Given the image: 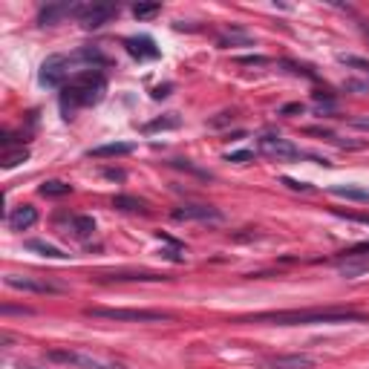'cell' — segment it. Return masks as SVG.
Instances as JSON below:
<instances>
[{
	"label": "cell",
	"mask_w": 369,
	"mask_h": 369,
	"mask_svg": "<svg viewBox=\"0 0 369 369\" xmlns=\"http://www.w3.org/2000/svg\"><path fill=\"white\" fill-rule=\"evenodd\" d=\"M84 4H49L38 12V23L41 26H52V23H58L61 18H78Z\"/></svg>",
	"instance_id": "cell-11"
},
{
	"label": "cell",
	"mask_w": 369,
	"mask_h": 369,
	"mask_svg": "<svg viewBox=\"0 0 369 369\" xmlns=\"http://www.w3.org/2000/svg\"><path fill=\"white\" fill-rule=\"evenodd\" d=\"M254 46V38L248 35V32H242L240 26H231V29H225L223 35H220V46Z\"/></svg>",
	"instance_id": "cell-20"
},
{
	"label": "cell",
	"mask_w": 369,
	"mask_h": 369,
	"mask_svg": "<svg viewBox=\"0 0 369 369\" xmlns=\"http://www.w3.org/2000/svg\"><path fill=\"white\" fill-rule=\"evenodd\" d=\"M41 84L43 87H55L61 90L70 78H73V67H70V58L67 55H49L43 64H41Z\"/></svg>",
	"instance_id": "cell-5"
},
{
	"label": "cell",
	"mask_w": 369,
	"mask_h": 369,
	"mask_svg": "<svg viewBox=\"0 0 369 369\" xmlns=\"http://www.w3.org/2000/svg\"><path fill=\"white\" fill-rule=\"evenodd\" d=\"M343 257H369V240L355 242L352 248H346V251H343Z\"/></svg>",
	"instance_id": "cell-28"
},
{
	"label": "cell",
	"mask_w": 369,
	"mask_h": 369,
	"mask_svg": "<svg viewBox=\"0 0 369 369\" xmlns=\"http://www.w3.org/2000/svg\"><path fill=\"white\" fill-rule=\"evenodd\" d=\"M349 124L358 127V130H369V116H358V119H352Z\"/></svg>",
	"instance_id": "cell-33"
},
{
	"label": "cell",
	"mask_w": 369,
	"mask_h": 369,
	"mask_svg": "<svg viewBox=\"0 0 369 369\" xmlns=\"http://www.w3.org/2000/svg\"><path fill=\"white\" fill-rule=\"evenodd\" d=\"M21 369H38V366H29V363H23V366H21Z\"/></svg>",
	"instance_id": "cell-39"
},
{
	"label": "cell",
	"mask_w": 369,
	"mask_h": 369,
	"mask_svg": "<svg viewBox=\"0 0 369 369\" xmlns=\"http://www.w3.org/2000/svg\"><path fill=\"white\" fill-rule=\"evenodd\" d=\"M116 15H119V6H113V4H84L78 12V21L87 29H98L104 23H110Z\"/></svg>",
	"instance_id": "cell-8"
},
{
	"label": "cell",
	"mask_w": 369,
	"mask_h": 369,
	"mask_svg": "<svg viewBox=\"0 0 369 369\" xmlns=\"http://www.w3.org/2000/svg\"><path fill=\"white\" fill-rule=\"evenodd\" d=\"M35 223H38V210H35L32 205H18V208L9 210V217H6V225H9L12 231H26V228H32Z\"/></svg>",
	"instance_id": "cell-13"
},
{
	"label": "cell",
	"mask_w": 369,
	"mask_h": 369,
	"mask_svg": "<svg viewBox=\"0 0 369 369\" xmlns=\"http://www.w3.org/2000/svg\"><path fill=\"white\" fill-rule=\"evenodd\" d=\"M107 179H124V171H104Z\"/></svg>",
	"instance_id": "cell-38"
},
{
	"label": "cell",
	"mask_w": 369,
	"mask_h": 369,
	"mask_svg": "<svg viewBox=\"0 0 369 369\" xmlns=\"http://www.w3.org/2000/svg\"><path fill=\"white\" fill-rule=\"evenodd\" d=\"M26 248H29V251H38L41 257H49V260H70V254H67L64 248L52 245V242H46V240H29Z\"/></svg>",
	"instance_id": "cell-19"
},
{
	"label": "cell",
	"mask_w": 369,
	"mask_h": 369,
	"mask_svg": "<svg viewBox=\"0 0 369 369\" xmlns=\"http://www.w3.org/2000/svg\"><path fill=\"white\" fill-rule=\"evenodd\" d=\"M101 280H116V283H162V280H168V274H159V272H110V274H101Z\"/></svg>",
	"instance_id": "cell-14"
},
{
	"label": "cell",
	"mask_w": 369,
	"mask_h": 369,
	"mask_svg": "<svg viewBox=\"0 0 369 369\" xmlns=\"http://www.w3.org/2000/svg\"><path fill=\"white\" fill-rule=\"evenodd\" d=\"M332 196H341V199H352V202H366L369 205V188H360V185H332L326 188Z\"/></svg>",
	"instance_id": "cell-18"
},
{
	"label": "cell",
	"mask_w": 369,
	"mask_h": 369,
	"mask_svg": "<svg viewBox=\"0 0 369 369\" xmlns=\"http://www.w3.org/2000/svg\"><path fill=\"white\" fill-rule=\"evenodd\" d=\"M280 113H283V116H289V113H303V104H289V107H283Z\"/></svg>",
	"instance_id": "cell-35"
},
{
	"label": "cell",
	"mask_w": 369,
	"mask_h": 369,
	"mask_svg": "<svg viewBox=\"0 0 369 369\" xmlns=\"http://www.w3.org/2000/svg\"><path fill=\"white\" fill-rule=\"evenodd\" d=\"M136 147L130 141H110V144H101V147L87 150V156H90V159H116V156H127Z\"/></svg>",
	"instance_id": "cell-16"
},
{
	"label": "cell",
	"mask_w": 369,
	"mask_h": 369,
	"mask_svg": "<svg viewBox=\"0 0 369 369\" xmlns=\"http://www.w3.org/2000/svg\"><path fill=\"white\" fill-rule=\"evenodd\" d=\"M228 122H234V113H223L220 119L210 122V127H223V124H228Z\"/></svg>",
	"instance_id": "cell-34"
},
{
	"label": "cell",
	"mask_w": 369,
	"mask_h": 369,
	"mask_svg": "<svg viewBox=\"0 0 369 369\" xmlns=\"http://www.w3.org/2000/svg\"><path fill=\"white\" fill-rule=\"evenodd\" d=\"M38 191H41V196H70V193H73V185H67V182H61V179H49V182H43Z\"/></svg>",
	"instance_id": "cell-22"
},
{
	"label": "cell",
	"mask_w": 369,
	"mask_h": 369,
	"mask_svg": "<svg viewBox=\"0 0 369 369\" xmlns=\"http://www.w3.org/2000/svg\"><path fill=\"white\" fill-rule=\"evenodd\" d=\"M46 360H55V363H67V366H78V369H122L119 363H107V360H98L92 355L75 352V349H49Z\"/></svg>",
	"instance_id": "cell-6"
},
{
	"label": "cell",
	"mask_w": 369,
	"mask_h": 369,
	"mask_svg": "<svg viewBox=\"0 0 369 369\" xmlns=\"http://www.w3.org/2000/svg\"><path fill=\"white\" fill-rule=\"evenodd\" d=\"M286 188H292V191H311V185H306V182H297V179H289V176H283L280 179Z\"/></svg>",
	"instance_id": "cell-31"
},
{
	"label": "cell",
	"mask_w": 369,
	"mask_h": 369,
	"mask_svg": "<svg viewBox=\"0 0 369 369\" xmlns=\"http://www.w3.org/2000/svg\"><path fill=\"white\" fill-rule=\"evenodd\" d=\"M104 92H107V75H104L101 70H78L61 87V95H58L64 119H73L81 107H92V104H98L104 98Z\"/></svg>",
	"instance_id": "cell-2"
},
{
	"label": "cell",
	"mask_w": 369,
	"mask_h": 369,
	"mask_svg": "<svg viewBox=\"0 0 369 369\" xmlns=\"http://www.w3.org/2000/svg\"><path fill=\"white\" fill-rule=\"evenodd\" d=\"M179 127V116L176 113H168L162 119H156V122H147L144 124V133H153V130H176Z\"/></svg>",
	"instance_id": "cell-23"
},
{
	"label": "cell",
	"mask_w": 369,
	"mask_h": 369,
	"mask_svg": "<svg viewBox=\"0 0 369 369\" xmlns=\"http://www.w3.org/2000/svg\"><path fill=\"white\" fill-rule=\"evenodd\" d=\"M87 318H101V321H116V323H171V311H156V309H104V306H90L84 309Z\"/></svg>",
	"instance_id": "cell-3"
},
{
	"label": "cell",
	"mask_w": 369,
	"mask_h": 369,
	"mask_svg": "<svg viewBox=\"0 0 369 369\" xmlns=\"http://www.w3.org/2000/svg\"><path fill=\"white\" fill-rule=\"evenodd\" d=\"M159 240L171 245L168 251H162V254H165L168 260H173V262H185V245H182V242H176V240H171V237H168V234H162V231H159Z\"/></svg>",
	"instance_id": "cell-24"
},
{
	"label": "cell",
	"mask_w": 369,
	"mask_h": 369,
	"mask_svg": "<svg viewBox=\"0 0 369 369\" xmlns=\"http://www.w3.org/2000/svg\"><path fill=\"white\" fill-rule=\"evenodd\" d=\"M159 12H162V6H159V4H136V6H133V15H136L139 21L153 18V15H159Z\"/></svg>",
	"instance_id": "cell-27"
},
{
	"label": "cell",
	"mask_w": 369,
	"mask_h": 369,
	"mask_svg": "<svg viewBox=\"0 0 369 369\" xmlns=\"http://www.w3.org/2000/svg\"><path fill=\"white\" fill-rule=\"evenodd\" d=\"M314 358L309 355H269L262 360V369H311Z\"/></svg>",
	"instance_id": "cell-12"
},
{
	"label": "cell",
	"mask_w": 369,
	"mask_h": 369,
	"mask_svg": "<svg viewBox=\"0 0 369 369\" xmlns=\"http://www.w3.org/2000/svg\"><path fill=\"white\" fill-rule=\"evenodd\" d=\"M335 269L343 274V277H360V274H369V257H338L335 260Z\"/></svg>",
	"instance_id": "cell-15"
},
{
	"label": "cell",
	"mask_w": 369,
	"mask_h": 369,
	"mask_svg": "<svg viewBox=\"0 0 369 369\" xmlns=\"http://www.w3.org/2000/svg\"><path fill=\"white\" fill-rule=\"evenodd\" d=\"M257 147L262 156H269V159H277V162H297V159H314L318 165H329L323 156H314V153H306L300 150L294 141L283 139L280 133H262L257 139Z\"/></svg>",
	"instance_id": "cell-4"
},
{
	"label": "cell",
	"mask_w": 369,
	"mask_h": 369,
	"mask_svg": "<svg viewBox=\"0 0 369 369\" xmlns=\"http://www.w3.org/2000/svg\"><path fill=\"white\" fill-rule=\"evenodd\" d=\"M240 323H266V326H318V323H369V314L346 306L326 309H286V311H260L240 318Z\"/></svg>",
	"instance_id": "cell-1"
},
{
	"label": "cell",
	"mask_w": 369,
	"mask_h": 369,
	"mask_svg": "<svg viewBox=\"0 0 369 369\" xmlns=\"http://www.w3.org/2000/svg\"><path fill=\"white\" fill-rule=\"evenodd\" d=\"M12 311H21V314H35L32 309H15V306H4V314H12Z\"/></svg>",
	"instance_id": "cell-37"
},
{
	"label": "cell",
	"mask_w": 369,
	"mask_h": 369,
	"mask_svg": "<svg viewBox=\"0 0 369 369\" xmlns=\"http://www.w3.org/2000/svg\"><path fill=\"white\" fill-rule=\"evenodd\" d=\"M237 64H242V67H266V64H272V61L262 58V55H251V58H237Z\"/></svg>",
	"instance_id": "cell-30"
},
{
	"label": "cell",
	"mask_w": 369,
	"mask_h": 369,
	"mask_svg": "<svg viewBox=\"0 0 369 369\" xmlns=\"http://www.w3.org/2000/svg\"><path fill=\"white\" fill-rule=\"evenodd\" d=\"M168 90H171V84H165V87H156V92H153V98H165V95H171Z\"/></svg>",
	"instance_id": "cell-36"
},
{
	"label": "cell",
	"mask_w": 369,
	"mask_h": 369,
	"mask_svg": "<svg viewBox=\"0 0 369 369\" xmlns=\"http://www.w3.org/2000/svg\"><path fill=\"white\" fill-rule=\"evenodd\" d=\"M26 159H29V150H26V147H21V150H15V153L6 150V153H4V168L12 171V168H18V165L26 162Z\"/></svg>",
	"instance_id": "cell-26"
},
{
	"label": "cell",
	"mask_w": 369,
	"mask_h": 369,
	"mask_svg": "<svg viewBox=\"0 0 369 369\" xmlns=\"http://www.w3.org/2000/svg\"><path fill=\"white\" fill-rule=\"evenodd\" d=\"M173 220L179 223H223V210L214 208V205H202V202H193V205H179L173 208Z\"/></svg>",
	"instance_id": "cell-7"
},
{
	"label": "cell",
	"mask_w": 369,
	"mask_h": 369,
	"mask_svg": "<svg viewBox=\"0 0 369 369\" xmlns=\"http://www.w3.org/2000/svg\"><path fill=\"white\" fill-rule=\"evenodd\" d=\"M6 286H9V289H18V292H32V294H58V292H64L61 283L38 280V277H21V274H9V277H6Z\"/></svg>",
	"instance_id": "cell-10"
},
{
	"label": "cell",
	"mask_w": 369,
	"mask_h": 369,
	"mask_svg": "<svg viewBox=\"0 0 369 369\" xmlns=\"http://www.w3.org/2000/svg\"><path fill=\"white\" fill-rule=\"evenodd\" d=\"M338 61L343 64V67H352V70H358V73H363V75H369V61L366 58H360V55H338Z\"/></svg>",
	"instance_id": "cell-25"
},
{
	"label": "cell",
	"mask_w": 369,
	"mask_h": 369,
	"mask_svg": "<svg viewBox=\"0 0 369 369\" xmlns=\"http://www.w3.org/2000/svg\"><path fill=\"white\" fill-rule=\"evenodd\" d=\"M122 46L127 49V55H133L136 61H156L162 55V49L156 46V41L150 35H133V38H124Z\"/></svg>",
	"instance_id": "cell-9"
},
{
	"label": "cell",
	"mask_w": 369,
	"mask_h": 369,
	"mask_svg": "<svg viewBox=\"0 0 369 369\" xmlns=\"http://www.w3.org/2000/svg\"><path fill=\"white\" fill-rule=\"evenodd\" d=\"M67 234H73L75 240H90L92 234H95V220L92 217H78V214H73L70 217V231Z\"/></svg>",
	"instance_id": "cell-17"
},
{
	"label": "cell",
	"mask_w": 369,
	"mask_h": 369,
	"mask_svg": "<svg viewBox=\"0 0 369 369\" xmlns=\"http://www.w3.org/2000/svg\"><path fill=\"white\" fill-rule=\"evenodd\" d=\"M251 159H254L251 150H240V153H228V156H225V162H237V165H245V162H251Z\"/></svg>",
	"instance_id": "cell-29"
},
{
	"label": "cell",
	"mask_w": 369,
	"mask_h": 369,
	"mask_svg": "<svg viewBox=\"0 0 369 369\" xmlns=\"http://www.w3.org/2000/svg\"><path fill=\"white\" fill-rule=\"evenodd\" d=\"M338 217H343V220H352V223H363V225H369V214H343V210H335Z\"/></svg>",
	"instance_id": "cell-32"
},
{
	"label": "cell",
	"mask_w": 369,
	"mask_h": 369,
	"mask_svg": "<svg viewBox=\"0 0 369 369\" xmlns=\"http://www.w3.org/2000/svg\"><path fill=\"white\" fill-rule=\"evenodd\" d=\"M113 205H116L119 210H127V214H144V210H147V202L139 199V196H130V193H119V196L113 199Z\"/></svg>",
	"instance_id": "cell-21"
}]
</instances>
